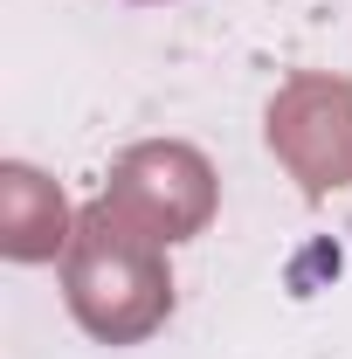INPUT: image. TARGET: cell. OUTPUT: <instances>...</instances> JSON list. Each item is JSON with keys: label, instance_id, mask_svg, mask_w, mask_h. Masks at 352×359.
<instances>
[{"label": "cell", "instance_id": "3957f363", "mask_svg": "<svg viewBox=\"0 0 352 359\" xmlns=\"http://www.w3.org/2000/svg\"><path fill=\"white\" fill-rule=\"evenodd\" d=\"M263 138L276 152V166L297 180L311 201L352 187V76L297 69L290 83L269 97Z\"/></svg>", "mask_w": 352, "mask_h": 359}, {"label": "cell", "instance_id": "277c9868", "mask_svg": "<svg viewBox=\"0 0 352 359\" xmlns=\"http://www.w3.org/2000/svg\"><path fill=\"white\" fill-rule=\"evenodd\" d=\"M69 235H76V215H69L62 187L28 159H7L0 166V256L7 263H48L69 249Z\"/></svg>", "mask_w": 352, "mask_h": 359}, {"label": "cell", "instance_id": "7a4b0ae2", "mask_svg": "<svg viewBox=\"0 0 352 359\" xmlns=\"http://www.w3.org/2000/svg\"><path fill=\"white\" fill-rule=\"evenodd\" d=\"M104 201L138 222L152 242H194L201 228L215 222L221 208V180L208 166V152H194L187 138H145V145H125L111 159V180H104Z\"/></svg>", "mask_w": 352, "mask_h": 359}, {"label": "cell", "instance_id": "6da1fadb", "mask_svg": "<svg viewBox=\"0 0 352 359\" xmlns=\"http://www.w3.org/2000/svg\"><path fill=\"white\" fill-rule=\"evenodd\" d=\"M62 297H69V318L97 346L152 339L173 318L166 242H152L138 222H125L111 201H90L76 215L69 249H62Z\"/></svg>", "mask_w": 352, "mask_h": 359}]
</instances>
